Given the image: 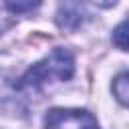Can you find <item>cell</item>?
Returning a JSON list of instances; mask_svg holds the SVG:
<instances>
[{
  "mask_svg": "<svg viewBox=\"0 0 129 129\" xmlns=\"http://www.w3.org/2000/svg\"><path fill=\"white\" fill-rule=\"evenodd\" d=\"M73 73H75V58H73V54L67 48L56 46L48 56H44L40 62L32 64L22 75L18 87L20 89L36 91V89H42L52 79H56V81H69L73 77Z\"/></svg>",
  "mask_w": 129,
  "mask_h": 129,
  "instance_id": "6da1fadb",
  "label": "cell"
},
{
  "mask_svg": "<svg viewBox=\"0 0 129 129\" xmlns=\"http://www.w3.org/2000/svg\"><path fill=\"white\" fill-rule=\"evenodd\" d=\"M44 129H99V123L85 109H50Z\"/></svg>",
  "mask_w": 129,
  "mask_h": 129,
  "instance_id": "7a4b0ae2",
  "label": "cell"
},
{
  "mask_svg": "<svg viewBox=\"0 0 129 129\" xmlns=\"http://www.w3.org/2000/svg\"><path fill=\"white\" fill-rule=\"evenodd\" d=\"M58 14H67V16H56V22L62 28H75V26H79L83 22L81 8L77 4H62L58 8Z\"/></svg>",
  "mask_w": 129,
  "mask_h": 129,
  "instance_id": "3957f363",
  "label": "cell"
},
{
  "mask_svg": "<svg viewBox=\"0 0 129 129\" xmlns=\"http://www.w3.org/2000/svg\"><path fill=\"white\" fill-rule=\"evenodd\" d=\"M113 93L121 105L129 107V73H121L113 81Z\"/></svg>",
  "mask_w": 129,
  "mask_h": 129,
  "instance_id": "277c9868",
  "label": "cell"
},
{
  "mask_svg": "<svg viewBox=\"0 0 129 129\" xmlns=\"http://www.w3.org/2000/svg\"><path fill=\"white\" fill-rule=\"evenodd\" d=\"M111 38H113V44H115L117 48L129 50V16H127L123 22H119V24L115 26Z\"/></svg>",
  "mask_w": 129,
  "mask_h": 129,
  "instance_id": "5b68a950",
  "label": "cell"
},
{
  "mask_svg": "<svg viewBox=\"0 0 129 129\" xmlns=\"http://www.w3.org/2000/svg\"><path fill=\"white\" fill-rule=\"evenodd\" d=\"M36 6H38V2H26V4H22V2H6L4 4V8L10 10V12H14V14L24 12V10H34Z\"/></svg>",
  "mask_w": 129,
  "mask_h": 129,
  "instance_id": "8992f818",
  "label": "cell"
}]
</instances>
